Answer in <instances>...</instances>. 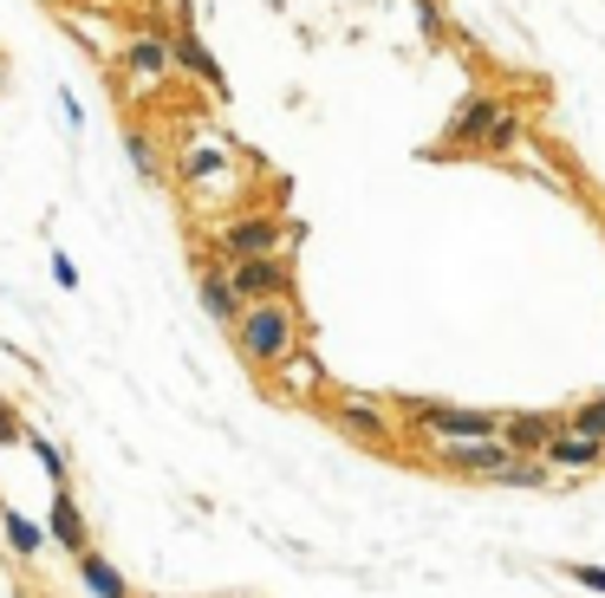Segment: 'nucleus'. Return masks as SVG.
I'll return each mask as SVG.
<instances>
[{"mask_svg":"<svg viewBox=\"0 0 605 598\" xmlns=\"http://www.w3.org/2000/svg\"><path fill=\"white\" fill-rule=\"evenodd\" d=\"M443 150H482V156H508V150H521V111H515L502 91H469V98L450 111Z\"/></svg>","mask_w":605,"mask_h":598,"instance_id":"1","label":"nucleus"},{"mask_svg":"<svg viewBox=\"0 0 605 598\" xmlns=\"http://www.w3.org/2000/svg\"><path fill=\"white\" fill-rule=\"evenodd\" d=\"M235 352H241L254 371H274L287 352H300V313H293V300L241 306V319H235Z\"/></svg>","mask_w":605,"mask_h":598,"instance_id":"2","label":"nucleus"},{"mask_svg":"<svg viewBox=\"0 0 605 598\" xmlns=\"http://www.w3.org/2000/svg\"><path fill=\"white\" fill-rule=\"evenodd\" d=\"M411 430L437 436V443H495L502 417L495 410H469V404H437V397H404L398 404Z\"/></svg>","mask_w":605,"mask_h":598,"instance_id":"3","label":"nucleus"},{"mask_svg":"<svg viewBox=\"0 0 605 598\" xmlns=\"http://www.w3.org/2000/svg\"><path fill=\"white\" fill-rule=\"evenodd\" d=\"M176 182L196 195V202H235L241 195V176L228 169V150L222 143H189L176 156Z\"/></svg>","mask_w":605,"mask_h":598,"instance_id":"4","label":"nucleus"},{"mask_svg":"<svg viewBox=\"0 0 605 598\" xmlns=\"http://www.w3.org/2000/svg\"><path fill=\"white\" fill-rule=\"evenodd\" d=\"M287 234H293V228H287L280 215H235L228 228H215V234H209V247H215V254H222V267H228V260H261V254H280V247H287Z\"/></svg>","mask_w":605,"mask_h":598,"instance_id":"5","label":"nucleus"},{"mask_svg":"<svg viewBox=\"0 0 605 598\" xmlns=\"http://www.w3.org/2000/svg\"><path fill=\"white\" fill-rule=\"evenodd\" d=\"M222 273H228V287H235V300H241V306L293 300V267H287V254H261V260H228Z\"/></svg>","mask_w":605,"mask_h":598,"instance_id":"6","label":"nucleus"},{"mask_svg":"<svg viewBox=\"0 0 605 598\" xmlns=\"http://www.w3.org/2000/svg\"><path fill=\"white\" fill-rule=\"evenodd\" d=\"M560 430H567V417H547V410H515V417H502L495 443H502L508 456H541Z\"/></svg>","mask_w":605,"mask_h":598,"instance_id":"7","label":"nucleus"},{"mask_svg":"<svg viewBox=\"0 0 605 598\" xmlns=\"http://www.w3.org/2000/svg\"><path fill=\"white\" fill-rule=\"evenodd\" d=\"M430 456H437V469H450V475H476V482H495V475L515 462L502 443H437Z\"/></svg>","mask_w":605,"mask_h":598,"instance_id":"8","label":"nucleus"},{"mask_svg":"<svg viewBox=\"0 0 605 598\" xmlns=\"http://www.w3.org/2000/svg\"><path fill=\"white\" fill-rule=\"evenodd\" d=\"M332 423H339L345 436H365V443H385V436H391V410H385L378 397H358V391H339V397H332Z\"/></svg>","mask_w":605,"mask_h":598,"instance_id":"9","label":"nucleus"},{"mask_svg":"<svg viewBox=\"0 0 605 598\" xmlns=\"http://www.w3.org/2000/svg\"><path fill=\"white\" fill-rule=\"evenodd\" d=\"M39 527H46V540H52V547H65L72 560H78V554H91V527H85V508L72 501V488H52V508H46V521H39Z\"/></svg>","mask_w":605,"mask_h":598,"instance_id":"10","label":"nucleus"},{"mask_svg":"<svg viewBox=\"0 0 605 598\" xmlns=\"http://www.w3.org/2000/svg\"><path fill=\"white\" fill-rule=\"evenodd\" d=\"M541 462H547V475H593V469H605V443L560 430V436L541 449Z\"/></svg>","mask_w":605,"mask_h":598,"instance_id":"11","label":"nucleus"},{"mask_svg":"<svg viewBox=\"0 0 605 598\" xmlns=\"http://www.w3.org/2000/svg\"><path fill=\"white\" fill-rule=\"evenodd\" d=\"M169 65H182V72H189V78H202L215 98H228V78H222V65L209 59V46L196 39V26H176V33H169Z\"/></svg>","mask_w":605,"mask_h":598,"instance_id":"12","label":"nucleus"},{"mask_svg":"<svg viewBox=\"0 0 605 598\" xmlns=\"http://www.w3.org/2000/svg\"><path fill=\"white\" fill-rule=\"evenodd\" d=\"M124 72H130V85H156V78L169 72V33L130 39V46H124Z\"/></svg>","mask_w":605,"mask_h":598,"instance_id":"13","label":"nucleus"},{"mask_svg":"<svg viewBox=\"0 0 605 598\" xmlns=\"http://www.w3.org/2000/svg\"><path fill=\"white\" fill-rule=\"evenodd\" d=\"M196 300H202V313H209L215 326H228V332H235L241 300H235V287H228V273H222V267H202V273H196Z\"/></svg>","mask_w":605,"mask_h":598,"instance_id":"14","label":"nucleus"},{"mask_svg":"<svg viewBox=\"0 0 605 598\" xmlns=\"http://www.w3.org/2000/svg\"><path fill=\"white\" fill-rule=\"evenodd\" d=\"M0 540H7L20 560H39V554L52 547V540H46V527H39L33 514H20V508H7V514H0Z\"/></svg>","mask_w":605,"mask_h":598,"instance_id":"15","label":"nucleus"},{"mask_svg":"<svg viewBox=\"0 0 605 598\" xmlns=\"http://www.w3.org/2000/svg\"><path fill=\"white\" fill-rule=\"evenodd\" d=\"M78 580H85L91 598H130V580H124L104 554H78Z\"/></svg>","mask_w":605,"mask_h":598,"instance_id":"16","label":"nucleus"},{"mask_svg":"<svg viewBox=\"0 0 605 598\" xmlns=\"http://www.w3.org/2000/svg\"><path fill=\"white\" fill-rule=\"evenodd\" d=\"M274 371H287V378H280V384H287V391H293V397H306V384H313V391H319V378H326V371H319V358H313V352H287V358H280V365H274Z\"/></svg>","mask_w":605,"mask_h":598,"instance_id":"17","label":"nucleus"},{"mask_svg":"<svg viewBox=\"0 0 605 598\" xmlns=\"http://www.w3.org/2000/svg\"><path fill=\"white\" fill-rule=\"evenodd\" d=\"M124 150H130V169H137L143 182H156V176H163L156 143H150V130H143V124H130V130H124Z\"/></svg>","mask_w":605,"mask_h":598,"instance_id":"18","label":"nucleus"},{"mask_svg":"<svg viewBox=\"0 0 605 598\" xmlns=\"http://www.w3.org/2000/svg\"><path fill=\"white\" fill-rule=\"evenodd\" d=\"M20 443L33 449V462L46 469V482H52V488H65V482H72V475H65V456L52 449V436H39V430H20Z\"/></svg>","mask_w":605,"mask_h":598,"instance_id":"19","label":"nucleus"},{"mask_svg":"<svg viewBox=\"0 0 605 598\" xmlns=\"http://www.w3.org/2000/svg\"><path fill=\"white\" fill-rule=\"evenodd\" d=\"M495 482H502V488H547L554 475H547V462H541V456H515Z\"/></svg>","mask_w":605,"mask_h":598,"instance_id":"20","label":"nucleus"},{"mask_svg":"<svg viewBox=\"0 0 605 598\" xmlns=\"http://www.w3.org/2000/svg\"><path fill=\"white\" fill-rule=\"evenodd\" d=\"M567 430H574V436H593V443H605V397H587V404H574Z\"/></svg>","mask_w":605,"mask_h":598,"instance_id":"21","label":"nucleus"},{"mask_svg":"<svg viewBox=\"0 0 605 598\" xmlns=\"http://www.w3.org/2000/svg\"><path fill=\"white\" fill-rule=\"evenodd\" d=\"M417 26H424L430 46H443V7H437V0H417Z\"/></svg>","mask_w":605,"mask_h":598,"instance_id":"22","label":"nucleus"},{"mask_svg":"<svg viewBox=\"0 0 605 598\" xmlns=\"http://www.w3.org/2000/svg\"><path fill=\"white\" fill-rule=\"evenodd\" d=\"M567 580L587 593H605V567H587V560H567Z\"/></svg>","mask_w":605,"mask_h":598,"instance_id":"23","label":"nucleus"},{"mask_svg":"<svg viewBox=\"0 0 605 598\" xmlns=\"http://www.w3.org/2000/svg\"><path fill=\"white\" fill-rule=\"evenodd\" d=\"M52 280H59V287H78V267H72V254H52Z\"/></svg>","mask_w":605,"mask_h":598,"instance_id":"24","label":"nucleus"},{"mask_svg":"<svg viewBox=\"0 0 605 598\" xmlns=\"http://www.w3.org/2000/svg\"><path fill=\"white\" fill-rule=\"evenodd\" d=\"M0 443H20V417H13V404L0 397Z\"/></svg>","mask_w":605,"mask_h":598,"instance_id":"25","label":"nucleus"},{"mask_svg":"<svg viewBox=\"0 0 605 598\" xmlns=\"http://www.w3.org/2000/svg\"><path fill=\"white\" fill-rule=\"evenodd\" d=\"M0 78H7V72H0Z\"/></svg>","mask_w":605,"mask_h":598,"instance_id":"26","label":"nucleus"}]
</instances>
